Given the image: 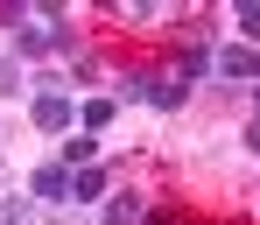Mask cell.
Instances as JSON below:
<instances>
[{"mask_svg":"<svg viewBox=\"0 0 260 225\" xmlns=\"http://www.w3.org/2000/svg\"><path fill=\"white\" fill-rule=\"evenodd\" d=\"M28 127H43V134H78V99L71 91H28Z\"/></svg>","mask_w":260,"mask_h":225,"instance_id":"obj_1","label":"cell"},{"mask_svg":"<svg viewBox=\"0 0 260 225\" xmlns=\"http://www.w3.org/2000/svg\"><path fill=\"white\" fill-rule=\"evenodd\" d=\"M211 78H225V85H260V49L253 43H218L211 49Z\"/></svg>","mask_w":260,"mask_h":225,"instance_id":"obj_2","label":"cell"},{"mask_svg":"<svg viewBox=\"0 0 260 225\" xmlns=\"http://www.w3.org/2000/svg\"><path fill=\"white\" fill-rule=\"evenodd\" d=\"M169 78H176V85H204V78H211V43H176Z\"/></svg>","mask_w":260,"mask_h":225,"instance_id":"obj_3","label":"cell"},{"mask_svg":"<svg viewBox=\"0 0 260 225\" xmlns=\"http://www.w3.org/2000/svg\"><path fill=\"white\" fill-rule=\"evenodd\" d=\"M63 197H71V169H63V162L28 169V204H63Z\"/></svg>","mask_w":260,"mask_h":225,"instance_id":"obj_4","label":"cell"},{"mask_svg":"<svg viewBox=\"0 0 260 225\" xmlns=\"http://www.w3.org/2000/svg\"><path fill=\"white\" fill-rule=\"evenodd\" d=\"M113 120H120V99H113V91H91L85 106H78V134H106V127H113Z\"/></svg>","mask_w":260,"mask_h":225,"instance_id":"obj_5","label":"cell"},{"mask_svg":"<svg viewBox=\"0 0 260 225\" xmlns=\"http://www.w3.org/2000/svg\"><path fill=\"white\" fill-rule=\"evenodd\" d=\"M71 197H78V204H106V197H113V169H106V162L71 169Z\"/></svg>","mask_w":260,"mask_h":225,"instance_id":"obj_6","label":"cell"},{"mask_svg":"<svg viewBox=\"0 0 260 225\" xmlns=\"http://www.w3.org/2000/svg\"><path fill=\"white\" fill-rule=\"evenodd\" d=\"M99 218H106V225H141V218H148V204H141L134 190H113V197L99 204Z\"/></svg>","mask_w":260,"mask_h":225,"instance_id":"obj_7","label":"cell"},{"mask_svg":"<svg viewBox=\"0 0 260 225\" xmlns=\"http://www.w3.org/2000/svg\"><path fill=\"white\" fill-rule=\"evenodd\" d=\"M56 162H63V169H91V162H99V141L91 134H63L56 141Z\"/></svg>","mask_w":260,"mask_h":225,"instance_id":"obj_8","label":"cell"},{"mask_svg":"<svg viewBox=\"0 0 260 225\" xmlns=\"http://www.w3.org/2000/svg\"><path fill=\"white\" fill-rule=\"evenodd\" d=\"M183 99H190V85H176V78H148V106H155V113H176Z\"/></svg>","mask_w":260,"mask_h":225,"instance_id":"obj_9","label":"cell"},{"mask_svg":"<svg viewBox=\"0 0 260 225\" xmlns=\"http://www.w3.org/2000/svg\"><path fill=\"white\" fill-rule=\"evenodd\" d=\"M28 91V71H21V56H0V99H21Z\"/></svg>","mask_w":260,"mask_h":225,"instance_id":"obj_10","label":"cell"},{"mask_svg":"<svg viewBox=\"0 0 260 225\" xmlns=\"http://www.w3.org/2000/svg\"><path fill=\"white\" fill-rule=\"evenodd\" d=\"M232 21H239V43H260V0H232Z\"/></svg>","mask_w":260,"mask_h":225,"instance_id":"obj_11","label":"cell"},{"mask_svg":"<svg viewBox=\"0 0 260 225\" xmlns=\"http://www.w3.org/2000/svg\"><path fill=\"white\" fill-rule=\"evenodd\" d=\"M28 14H36V0H0V28H7V36H21Z\"/></svg>","mask_w":260,"mask_h":225,"instance_id":"obj_12","label":"cell"},{"mask_svg":"<svg viewBox=\"0 0 260 225\" xmlns=\"http://www.w3.org/2000/svg\"><path fill=\"white\" fill-rule=\"evenodd\" d=\"M148 78H155L148 63H127V78H120V91H113V99H148Z\"/></svg>","mask_w":260,"mask_h":225,"instance_id":"obj_13","label":"cell"},{"mask_svg":"<svg viewBox=\"0 0 260 225\" xmlns=\"http://www.w3.org/2000/svg\"><path fill=\"white\" fill-rule=\"evenodd\" d=\"M43 204H28V197H14V204H0V225H36Z\"/></svg>","mask_w":260,"mask_h":225,"instance_id":"obj_14","label":"cell"},{"mask_svg":"<svg viewBox=\"0 0 260 225\" xmlns=\"http://www.w3.org/2000/svg\"><path fill=\"white\" fill-rule=\"evenodd\" d=\"M127 21H141V28L162 21V0H127Z\"/></svg>","mask_w":260,"mask_h":225,"instance_id":"obj_15","label":"cell"},{"mask_svg":"<svg viewBox=\"0 0 260 225\" xmlns=\"http://www.w3.org/2000/svg\"><path fill=\"white\" fill-rule=\"evenodd\" d=\"M239 141H246V155H260V120H246V134H239Z\"/></svg>","mask_w":260,"mask_h":225,"instance_id":"obj_16","label":"cell"},{"mask_svg":"<svg viewBox=\"0 0 260 225\" xmlns=\"http://www.w3.org/2000/svg\"><path fill=\"white\" fill-rule=\"evenodd\" d=\"M253 113H260V85H253Z\"/></svg>","mask_w":260,"mask_h":225,"instance_id":"obj_17","label":"cell"}]
</instances>
